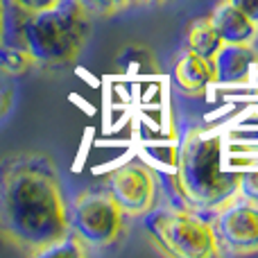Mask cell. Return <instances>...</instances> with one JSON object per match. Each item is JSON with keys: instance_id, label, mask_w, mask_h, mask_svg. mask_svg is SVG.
<instances>
[{"instance_id": "obj_3", "label": "cell", "mask_w": 258, "mask_h": 258, "mask_svg": "<svg viewBox=\"0 0 258 258\" xmlns=\"http://www.w3.org/2000/svg\"><path fill=\"white\" fill-rule=\"evenodd\" d=\"M174 183L190 209L215 211L238 195V172L222 168V136L213 129H188L179 145Z\"/></svg>"}, {"instance_id": "obj_17", "label": "cell", "mask_w": 258, "mask_h": 258, "mask_svg": "<svg viewBox=\"0 0 258 258\" xmlns=\"http://www.w3.org/2000/svg\"><path fill=\"white\" fill-rule=\"evenodd\" d=\"M229 3H233L240 12H245L247 16L258 25V0H229Z\"/></svg>"}, {"instance_id": "obj_14", "label": "cell", "mask_w": 258, "mask_h": 258, "mask_svg": "<svg viewBox=\"0 0 258 258\" xmlns=\"http://www.w3.org/2000/svg\"><path fill=\"white\" fill-rule=\"evenodd\" d=\"M12 73L0 63V122L9 116L14 107V80Z\"/></svg>"}, {"instance_id": "obj_2", "label": "cell", "mask_w": 258, "mask_h": 258, "mask_svg": "<svg viewBox=\"0 0 258 258\" xmlns=\"http://www.w3.org/2000/svg\"><path fill=\"white\" fill-rule=\"evenodd\" d=\"M12 5V3H9ZM91 34V14L77 0H59L39 12H9V45L34 63L66 66L84 50Z\"/></svg>"}, {"instance_id": "obj_16", "label": "cell", "mask_w": 258, "mask_h": 258, "mask_svg": "<svg viewBox=\"0 0 258 258\" xmlns=\"http://www.w3.org/2000/svg\"><path fill=\"white\" fill-rule=\"evenodd\" d=\"M9 3H12L16 9H21V12H39V9L57 5L59 0H9Z\"/></svg>"}, {"instance_id": "obj_18", "label": "cell", "mask_w": 258, "mask_h": 258, "mask_svg": "<svg viewBox=\"0 0 258 258\" xmlns=\"http://www.w3.org/2000/svg\"><path fill=\"white\" fill-rule=\"evenodd\" d=\"M150 3H165V0H150Z\"/></svg>"}, {"instance_id": "obj_7", "label": "cell", "mask_w": 258, "mask_h": 258, "mask_svg": "<svg viewBox=\"0 0 258 258\" xmlns=\"http://www.w3.org/2000/svg\"><path fill=\"white\" fill-rule=\"evenodd\" d=\"M104 188L127 218H143L156 206V179L152 170L138 161H129L111 170Z\"/></svg>"}, {"instance_id": "obj_15", "label": "cell", "mask_w": 258, "mask_h": 258, "mask_svg": "<svg viewBox=\"0 0 258 258\" xmlns=\"http://www.w3.org/2000/svg\"><path fill=\"white\" fill-rule=\"evenodd\" d=\"M238 195L258 204V170L238 172Z\"/></svg>"}, {"instance_id": "obj_10", "label": "cell", "mask_w": 258, "mask_h": 258, "mask_svg": "<svg viewBox=\"0 0 258 258\" xmlns=\"http://www.w3.org/2000/svg\"><path fill=\"white\" fill-rule=\"evenodd\" d=\"M215 73H218V82H242L249 77V71L256 63V52L251 45L242 43H222L218 54L213 57Z\"/></svg>"}, {"instance_id": "obj_13", "label": "cell", "mask_w": 258, "mask_h": 258, "mask_svg": "<svg viewBox=\"0 0 258 258\" xmlns=\"http://www.w3.org/2000/svg\"><path fill=\"white\" fill-rule=\"evenodd\" d=\"M86 12L93 16H111V14L125 12L127 7H132L136 0H77Z\"/></svg>"}, {"instance_id": "obj_5", "label": "cell", "mask_w": 258, "mask_h": 258, "mask_svg": "<svg viewBox=\"0 0 258 258\" xmlns=\"http://www.w3.org/2000/svg\"><path fill=\"white\" fill-rule=\"evenodd\" d=\"M68 220L71 231L84 242L86 247L102 249L120 238L125 213L116 204L107 188L102 190H84L68 204Z\"/></svg>"}, {"instance_id": "obj_1", "label": "cell", "mask_w": 258, "mask_h": 258, "mask_svg": "<svg viewBox=\"0 0 258 258\" xmlns=\"http://www.w3.org/2000/svg\"><path fill=\"white\" fill-rule=\"evenodd\" d=\"M0 233L32 256L71 233L63 183L48 156L23 152L0 161Z\"/></svg>"}, {"instance_id": "obj_12", "label": "cell", "mask_w": 258, "mask_h": 258, "mask_svg": "<svg viewBox=\"0 0 258 258\" xmlns=\"http://www.w3.org/2000/svg\"><path fill=\"white\" fill-rule=\"evenodd\" d=\"M222 48V39L218 36V32L213 30L209 18H197L186 32V50L202 57L213 59L218 54V50Z\"/></svg>"}, {"instance_id": "obj_6", "label": "cell", "mask_w": 258, "mask_h": 258, "mask_svg": "<svg viewBox=\"0 0 258 258\" xmlns=\"http://www.w3.org/2000/svg\"><path fill=\"white\" fill-rule=\"evenodd\" d=\"M213 231L222 254H258V204L236 195L215 209Z\"/></svg>"}, {"instance_id": "obj_9", "label": "cell", "mask_w": 258, "mask_h": 258, "mask_svg": "<svg viewBox=\"0 0 258 258\" xmlns=\"http://www.w3.org/2000/svg\"><path fill=\"white\" fill-rule=\"evenodd\" d=\"M213 30L218 32V36L222 39V43H242L251 45V41L258 34V25L247 16L245 12L236 7L233 3L224 0L211 12L209 16Z\"/></svg>"}, {"instance_id": "obj_4", "label": "cell", "mask_w": 258, "mask_h": 258, "mask_svg": "<svg viewBox=\"0 0 258 258\" xmlns=\"http://www.w3.org/2000/svg\"><path fill=\"white\" fill-rule=\"evenodd\" d=\"M145 218V229L163 254L177 258L222 256L213 224L197 211L181 206H154Z\"/></svg>"}, {"instance_id": "obj_8", "label": "cell", "mask_w": 258, "mask_h": 258, "mask_svg": "<svg viewBox=\"0 0 258 258\" xmlns=\"http://www.w3.org/2000/svg\"><path fill=\"white\" fill-rule=\"evenodd\" d=\"M215 82H218V73H215L213 59L195 54L190 50H183V54L174 63V84L186 95L200 98Z\"/></svg>"}, {"instance_id": "obj_11", "label": "cell", "mask_w": 258, "mask_h": 258, "mask_svg": "<svg viewBox=\"0 0 258 258\" xmlns=\"http://www.w3.org/2000/svg\"><path fill=\"white\" fill-rule=\"evenodd\" d=\"M9 12H12L9 0H0V63L12 75H18V73L27 71L32 59L23 50H16L9 45Z\"/></svg>"}]
</instances>
